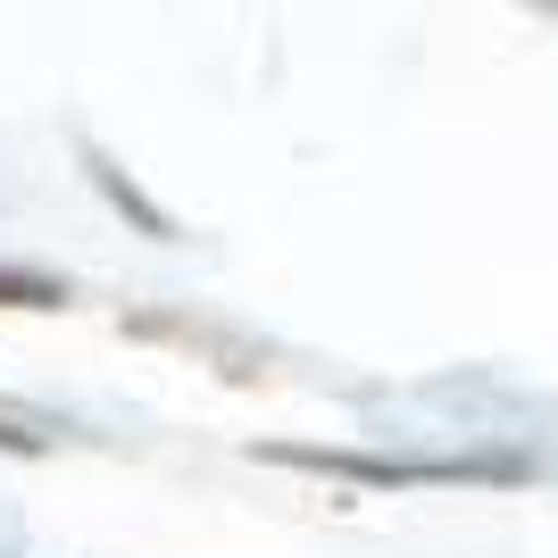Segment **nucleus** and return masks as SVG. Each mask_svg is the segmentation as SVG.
<instances>
[{
	"instance_id": "obj_1",
	"label": "nucleus",
	"mask_w": 558,
	"mask_h": 558,
	"mask_svg": "<svg viewBox=\"0 0 558 558\" xmlns=\"http://www.w3.org/2000/svg\"><path fill=\"white\" fill-rule=\"evenodd\" d=\"M276 466H308V475H350V484H517L525 459H384V450H308L276 442Z\"/></svg>"
},
{
	"instance_id": "obj_2",
	"label": "nucleus",
	"mask_w": 558,
	"mask_h": 558,
	"mask_svg": "<svg viewBox=\"0 0 558 558\" xmlns=\"http://www.w3.org/2000/svg\"><path fill=\"white\" fill-rule=\"evenodd\" d=\"M93 184L109 192V201H117V209H125V217H134L142 233H159V242H167V233H175V226H167V209H150V201H142V192L125 184V175H117V167H100V159H93Z\"/></svg>"
},
{
	"instance_id": "obj_3",
	"label": "nucleus",
	"mask_w": 558,
	"mask_h": 558,
	"mask_svg": "<svg viewBox=\"0 0 558 558\" xmlns=\"http://www.w3.org/2000/svg\"><path fill=\"white\" fill-rule=\"evenodd\" d=\"M68 292L50 276H25V267H0V308H59Z\"/></svg>"
}]
</instances>
